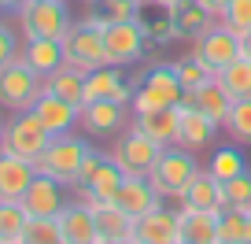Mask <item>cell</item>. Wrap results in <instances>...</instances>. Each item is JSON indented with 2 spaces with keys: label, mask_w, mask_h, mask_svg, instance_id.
<instances>
[{
  "label": "cell",
  "mask_w": 251,
  "mask_h": 244,
  "mask_svg": "<svg viewBox=\"0 0 251 244\" xmlns=\"http://www.w3.org/2000/svg\"><path fill=\"white\" fill-rule=\"evenodd\" d=\"M200 174V156L196 152L181 148V144H170V148L159 152L155 166L148 170V181L155 185V192L166 200V204H181L188 181Z\"/></svg>",
  "instance_id": "cell-1"
},
{
  "label": "cell",
  "mask_w": 251,
  "mask_h": 244,
  "mask_svg": "<svg viewBox=\"0 0 251 244\" xmlns=\"http://www.w3.org/2000/svg\"><path fill=\"white\" fill-rule=\"evenodd\" d=\"M93 141H89L81 130H71V134H59L48 141V148L37 156V174H48V178L63 181L67 189H71L74 181H78V170H81V159L89 156Z\"/></svg>",
  "instance_id": "cell-2"
},
{
  "label": "cell",
  "mask_w": 251,
  "mask_h": 244,
  "mask_svg": "<svg viewBox=\"0 0 251 244\" xmlns=\"http://www.w3.org/2000/svg\"><path fill=\"white\" fill-rule=\"evenodd\" d=\"M181 100H185V89H181L177 74H174V63L155 59V63L141 74V81H137L133 100H129V111H133V115H144V111L177 108Z\"/></svg>",
  "instance_id": "cell-3"
},
{
  "label": "cell",
  "mask_w": 251,
  "mask_h": 244,
  "mask_svg": "<svg viewBox=\"0 0 251 244\" xmlns=\"http://www.w3.org/2000/svg\"><path fill=\"white\" fill-rule=\"evenodd\" d=\"M15 26L23 33V41H30V37L63 41V33L74 26L71 0H26L15 11Z\"/></svg>",
  "instance_id": "cell-4"
},
{
  "label": "cell",
  "mask_w": 251,
  "mask_h": 244,
  "mask_svg": "<svg viewBox=\"0 0 251 244\" xmlns=\"http://www.w3.org/2000/svg\"><path fill=\"white\" fill-rule=\"evenodd\" d=\"M103 152H107V159L126 174V178H148V170L155 166L163 144H155L148 134H141V130L129 122V130H122L115 141H107Z\"/></svg>",
  "instance_id": "cell-5"
},
{
  "label": "cell",
  "mask_w": 251,
  "mask_h": 244,
  "mask_svg": "<svg viewBox=\"0 0 251 244\" xmlns=\"http://www.w3.org/2000/svg\"><path fill=\"white\" fill-rule=\"evenodd\" d=\"M52 134L41 126V118L33 111H19V115H8L4 118V130H0V148L11 152L19 159H30L37 163V156L48 148Z\"/></svg>",
  "instance_id": "cell-6"
},
{
  "label": "cell",
  "mask_w": 251,
  "mask_h": 244,
  "mask_svg": "<svg viewBox=\"0 0 251 244\" xmlns=\"http://www.w3.org/2000/svg\"><path fill=\"white\" fill-rule=\"evenodd\" d=\"M41 93H45V78H41L37 71H30L23 59L0 67V111H4V115L30 111Z\"/></svg>",
  "instance_id": "cell-7"
},
{
  "label": "cell",
  "mask_w": 251,
  "mask_h": 244,
  "mask_svg": "<svg viewBox=\"0 0 251 244\" xmlns=\"http://www.w3.org/2000/svg\"><path fill=\"white\" fill-rule=\"evenodd\" d=\"M63 63L74 67V71L89 74L96 71V67L107 63V48H103V30H96V26L81 23V19H74V26L67 33H63Z\"/></svg>",
  "instance_id": "cell-8"
},
{
  "label": "cell",
  "mask_w": 251,
  "mask_h": 244,
  "mask_svg": "<svg viewBox=\"0 0 251 244\" xmlns=\"http://www.w3.org/2000/svg\"><path fill=\"white\" fill-rule=\"evenodd\" d=\"M129 122H133V111L115 100H89L78 111V130L89 141H115L122 130H129Z\"/></svg>",
  "instance_id": "cell-9"
},
{
  "label": "cell",
  "mask_w": 251,
  "mask_h": 244,
  "mask_svg": "<svg viewBox=\"0 0 251 244\" xmlns=\"http://www.w3.org/2000/svg\"><path fill=\"white\" fill-rule=\"evenodd\" d=\"M103 48H107V63L115 67H137L141 55L148 52V37L137 19H122V23H107L103 30Z\"/></svg>",
  "instance_id": "cell-10"
},
{
  "label": "cell",
  "mask_w": 251,
  "mask_h": 244,
  "mask_svg": "<svg viewBox=\"0 0 251 244\" xmlns=\"http://www.w3.org/2000/svg\"><path fill=\"white\" fill-rule=\"evenodd\" d=\"M188 45H192V48H188V55L200 59V63L207 67V74H222L236 55H240V37L229 33L226 26H214V30H207L203 37L188 41Z\"/></svg>",
  "instance_id": "cell-11"
},
{
  "label": "cell",
  "mask_w": 251,
  "mask_h": 244,
  "mask_svg": "<svg viewBox=\"0 0 251 244\" xmlns=\"http://www.w3.org/2000/svg\"><path fill=\"white\" fill-rule=\"evenodd\" d=\"M133 89H137V78H129L126 67H115V63H103L85 74V104L89 100H115V104L129 108Z\"/></svg>",
  "instance_id": "cell-12"
},
{
  "label": "cell",
  "mask_w": 251,
  "mask_h": 244,
  "mask_svg": "<svg viewBox=\"0 0 251 244\" xmlns=\"http://www.w3.org/2000/svg\"><path fill=\"white\" fill-rule=\"evenodd\" d=\"M19 204L26 207V215H30V218H55L63 207L71 204V189H67L63 181L48 178V174H37V178L30 181V189L23 192V200H19Z\"/></svg>",
  "instance_id": "cell-13"
},
{
  "label": "cell",
  "mask_w": 251,
  "mask_h": 244,
  "mask_svg": "<svg viewBox=\"0 0 251 244\" xmlns=\"http://www.w3.org/2000/svg\"><path fill=\"white\" fill-rule=\"evenodd\" d=\"M181 126H177V144L188 152H203V148H214V141H218L222 134V122H214L211 115H203L200 108H192V104L181 100Z\"/></svg>",
  "instance_id": "cell-14"
},
{
  "label": "cell",
  "mask_w": 251,
  "mask_h": 244,
  "mask_svg": "<svg viewBox=\"0 0 251 244\" xmlns=\"http://www.w3.org/2000/svg\"><path fill=\"white\" fill-rule=\"evenodd\" d=\"M133 241L137 244H181V218L177 207H155L133 222Z\"/></svg>",
  "instance_id": "cell-15"
},
{
  "label": "cell",
  "mask_w": 251,
  "mask_h": 244,
  "mask_svg": "<svg viewBox=\"0 0 251 244\" xmlns=\"http://www.w3.org/2000/svg\"><path fill=\"white\" fill-rule=\"evenodd\" d=\"M30 111L41 118V126H45L48 134L59 137V134H71V130H78V111H81V108H74L71 100H63V96H55V93H48V89H45Z\"/></svg>",
  "instance_id": "cell-16"
},
{
  "label": "cell",
  "mask_w": 251,
  "mask_h": 244,
  "mask_svg": "<svg viewBox=\"0 0 251 244\" xmlns=\"http://www.w3.org/2000/svg\"><path fill=\"white\" fill-rule=\"evenodd\" d=\"M55 218H59V233H63V241H67V244H100L103 241L100 229H96L93 207L78 204V200H71Z\"/></svg>",
  "instance_id": "cell-17"
},
{
  "label": "cell",
  "mask_w": 251,
  "mask_h": 244,
  "mask_svg": "<svg viewBox=\"0 0 251 244\" xmlns=\"http://www.w3.org/2000/svg\"><path fill=\"white\" fill-rule=\"evenodd\" d=\"M170 15H174V26H177V41H196V37H203L207 30L218 26V19H214L200 0H174Z\"/></svg>",
  "instance_id": "cell-18"
},
{
  "label": "cell",
  "mask_w": 251,
  "mask_h": 244,
  "mask_svg": "<svg viewBox=\"0 0 251 244\" xmlns=\"http://www.w3.org/2000/svg\"><path fill=\"white\" fill-rule=\"evenodd\" d=\"M33 178H37V166L30 159H19L0 148V200H23Z\"/></svg>",
  "instance_id": "cell-19"
},
{
  "label": "cell",
  "mask_w": 251,
  "mask_h": 244,
  "mask_svg": "<svg viewBox=\"0 0 251 244\" xmlns=\"http://www.w3.org/2000/svg\"><path fill=\"white\" fill-rule=\"evenodd\" d=\"M181 218V241L188 244H218V211H203V207L174 204Z\"/></svg>",
  "instance_id": "cell-20"
},
{
  "label": "cell",
  "mask_w": 251,
  "mask_h": 244,
  "mask_svg": "<svg viewBox=\"0 0 251 244\" xmlns=\"http://www.w3.org/2000/svg\"><path fill=\"white\" fill-rule=\"evenodd\" d=\"M137 23L144 26V37H148L151 48H166V45H174V41H177V26H174L170 4H155V0L141 4Z\"/></svg>",
  "instance_id": "cell-21"
},
{
  "label": "cell",
  "mask_w": 251,
  "mask_h": 244,
  "mask_svg": "<svg viewBox=\"0 0 251 244\" xmlns=\"http://www.w3.org/2000/svg\"><path fill=\"white\" fill-rule=\"evenodd\" d=\"M115 204L122 207V211H129L133 218H141V215L155 211V207H163L166 200L155 192V185H151L148 178H126L122 189L115 192Z\"/></svg>",
  "instance_id": "cell-22"
},
{
  "label": "cell",
  "mask_w": 251,
  "mask_h": 244,
  "mask_svg": "<svg viewBox=\"0 0 251 244\" xmlns=\"http://www.w3.org/2000/svg\"><path fill=\"white\" fill-rule=\"evenodd\" d=\"M133 126L141 130V134H148L155 144L170 148V144H177L181 108H163V111H144V115H133Z\"/></svg>",
  "instance_id": "cell-23"
},
{
  "label": "cell",
  "mask_w": 251,
  "mask_h": 244,
  "mask_svg": "<svg viewBox=\"0 0 251 244\" xmlns=\"http://www.w3.org/2000/svg\"><path fill=\"white\" fill-rule=\"evenodd\" d=\"M19 59H23L30 71H37L41 78H48V74H55L63 67V45L52 41V37H30V41H23Z\"/></svg>",
  "instance_id": "cell-24"
},
{
  "label": "cell",
  "mask_w": 251,
  "mask_h": 244,
  "mask_svg": "<svg viewBox=\"0 0 251 244\" xmlns=\"http://www.w3.org/2000/svg\"><path fill=\"white\" fill-rule=\"evenodd\" d=\"M181 204L188 207H203V211H226V192H222V181L214 178L207 166H200V174L188 181Z\"/></svg>",
  "instance_id": "cell-25"
},
{
  "label": "cell",
  "mask_w": 251,
  "mask_h": 244,
  "mask_svg": "<svg viewBox=\"0 0 251 244\" xmlns=\"http://www.w3.org/2000/svg\"><path fill=\"white\" fill-rule=\"evenodd\" d=\"M185 104L200 108L203 115H211L214 122H226L229 108H233V96L222 89V81H218V78H207L203 85H196V89H188V93H185Z\"/></svg>",
  "instance_id": "cell-26"
},
{
  "label": "cell",
  "mask_w": 251,
  "mask_h": 244,
  "mask_svg": "<svg viewBox=\"0 0 251 244\" xmlns=\"http://www.w3.org/2000/svg\"><path fill=\"white\" fill-rule=\"evenodd\" d=\"M207 170H211L218 181H229V178H236V174L251 170L244 144L226 141V144H218V148H211V156H207Z\"/></svg>",
  "instance_id": "cell-27"
},
{
  "label": "cell",
  "mask_w": 251,
  "mask_h": 244,
  "mask_svg": "<svg viewBox=\"0 0 251 244\" xmlns=\"http://www.w3.org/2000/svg\"><path fill=\"white\" fill-rule=\"evenodd\" d=\"M45 89H48V93H55V96H63V100H71L74 108L85 104V74L74 71V67H67V63H63L55 74H48V78H45Z\"/></svg>",
  "instance_id": "cell-28"
},
{
  "label": "cell",
  "mask_w": 251,
  "mask_h": 244,
  "mask_svg": "<svg viewBox=\"0 0 251 244\" xmlns=\"http://www.w3.org/2000/svg\"><path fill=\"white\" fill-rule=\"evenodd\" d=\"M93 215H96V229H100V237H133V222L137 218L129 211H122L115 200L93 207Z\"/></svg>",
  "instance_id": "cell-29"
},
{
  "label": "cell",
  "mask_w": 251,
  "mask_h": 244,
  "mask_svg": "<svg viewBox=\"0 0 251 244\" xmlns=\"http://www.w3.org/2000/svg\"><path fill=\"white\" fill-rule=\"evenodd\" d=\"M214 78L222 81V89H226L233 100H251V59L244 52L236 55L222 74H214Z\"/></svg>",
  "instance_id": "cell-30"
},
{
  "label": "cell",
  "mask_w": 251,
  "mask_h": 244,
  "mask_svg": "<svg viewBox=\"0 0 251 244\" xmlns=\"http://www.w3.org/2000/svg\"><path fill=\"white\" fill-rule=\"evenodd\" d=\"M218 244H251V215L236 207L218 211Z\"/></svg>",
  "instance_id": "cell-31"
},
{
  "label": "cell",
  "mask_w": 251,
  "mask_h": 244,
  "mask_svg": "<svg viewBox=\"0 0 251 244\" xmlns=\"http://www.w3.org/2000/svg\"><path fill=\"white\" fill-rule=\"evenodd\" d=\"M222 134H226L229 141L251 148V100H233L226 122H222Z\"/></svg>",
  "instance_id": "cell-32"
},
{
  "label": "cell",
  "mask_w": 251,
  "mask_h": 244,
  "mask_svg": "<svg viewBox=\"0 0 251 244\" xmlns=\"http://www.w3.org/2000/svg\"><path fill=\"white\" fill-rule=\"evenodd\" d=\"M26 222H30V215H26V207L19 200H0V241L19 244Z\"/></svg>",
  "instance_id": "cell-33"
},
{
  "label": "cell",
  "mask_w": 251,
  "mask_h": 244,
  "mask_svg": "<svg viewBox=\"0 0 251 244\" xmlns=\"http://www.w3.org/2000/svg\"><path fill=\"white\" fill-rule=\"evenodd\" d=\"M19 244H63L59 218H30L19 237Z\"/></svg>",
  "instance_id": "cell-34"
},
{
  "label": "cell",
  "mask_w": 251,
  "mask_h": 244,
  "mask_svg": "<svg viewBox=\"0 0 251 244\" xmlns=\"http://www.w3.org/2000/svg\"><path fill=\"white\" fill-rule=\"evenodd\" d=\"M222 192H226V207L251 211V170H244V174H236V178L222 181Z\"/></svg>",
  "instance_id": "cell-35"
},
{
  "label": "cell",
  "mask_w": 251,
  "mask_h": 244,
  "mask_svg": "<svg viewBox=\"0 0 251 244\" xmlns=\"http://www.w3.org/2000/svg\"><path fill=\"white\" fill-rule=\"evenodd\" d=\"M218 26H226L229 33L244 37L251 30V0H229V8L218 15Z\"/></svg>",
  "instance_id": "cell-36"
},
{
  "label": "cell",
  "mask_w": 251,
  "mask_h": 244,
  "mask_svg": "<svg viewBox=\"0 0 251 244\" xmlns=\"http://www.w3.org/2000/svg\"><path fill=\"white\" fill-rule=\"evenodd\" d=\"M174 74H177V81H181V89H196V85H203L207 78H214V74H207V67L200 63V59H192V55H181V59H174Z\"/></svg>",
  "instance_id": "cell-37"
},
{
  "label": "cell",
  "mask_w": 251,
  "mask_h": 244,
  "mask_svg": "<svg viewBox=\"0 0 251 244\" xmlns=\"http://www.w3.org/2000/svg\"><path fill=\"white\" fill-rule=\"evenodd\" d=\"M19 52H23V33H19V26L8 23V19H0V67L15 63Z\"/></svg>",
  "instance_id": "cell-38"
},
{
  "label": "cell",
  "mask_w": 251,
  "mask_h": 244,
  "mask_svg": "<svg viewBox=\"0 0 251 244\" xmlns=\"http://www.w3.org/2000/svg\"><path fill=\"white\" fill-rule=\"evenodd\" d=\"M96 8L103 11L107 23H122V19H137L141 15V4H133V0H96Z\"/></svg>",
  "instance_id": "cell-39"
},
{
  "label": "cell",
  "mask_w": 251,
  "mask_h": 244,
  "mask_svg": "<svg viewBox=\"0 0 251 244\" xmlns=\"http://www.w3.org/2000/svg\"><path fill=\"white\" fill-rule=\"evenodd\" d=\"M200 4H203V8H207V11H211V15H214V19H218V15H222V11H226V8H229V0H200Z\"/></svg>",
  "instance_id": "cell-40"
},
{
  "label": "cell",
  "mask_w": 251,
  "mask_h": 244,
  "mask_svg": "<svg viewBox=\"0 0 251 244\" xmlns=\"http://www.w3.org/2000/svg\"><path fill=\"white\" fill-rule=\"evenodd\" d=\"M23 4H26V0H0V15H15Z\"/></svg>",
  "instance_id": "cell-41"
},
{
  "label": "cell",
  "mask_w": 251,
  "mask_h": 244,
  "mask_svg": "<svg viewBox=\"0 0 251 244\" xmlns=\"http://www.w3.org/2000/svg\"><path fill=\"white\" fill-rule=\"evenodd\" d=\"M100 244H137V241H133V237H103Z\"/></svg>",
  "instance_id": "cell-42"
},
{
  "label": "cell",
  "mask_w": 251,
  "mask_h": 244,
  "mask_svg": "<svg viewBox=\"0 0 251 244\" xmlns=\"http://www.w3.org/2000/svg\"><path fill=\"white\" fill-rule=\"evenodd\" d=\"M240 52H244V55H248V59H251V30H248V33H244V37H240Z\"/></svg>",
  "instance_id": "cell-43"
},
{
  "label": "cell",
  "mask_w": 251,
  "mask_h": 244,
  "mask_svg": "<svg viewBox=\"0 0 251 244\" xmlns=\"http://www.w3.org/2000/svg\"><path fill=\"white\" fill-rule=\"evenodd\" d=\"M74 4H85V8H89V4H96V0H74Z\"/></svg>",
  "instance_id": "cell-44"
},
{
  "label": "cell",
  "mask_w": 251,
  "mask_h": 244,
  "mask_svg": "<svg viewBox=\"0 0 251 244\" xmlns=\"http://www.w3.org/2000/svg\"><path fill=\"white\" fill-rule=\"evenodd\" d=\"M144 4H148V0H144ZM155 4H174V0H155Z\"/></svg>",
  "instance_id": "cell-45"
},
{
  "label": "cell",
  "mask_w": 251,
  "mask_h": 244,
  "mask_svg": "<svg viewBox=\"0 0 251 244\" xmlns=\"http://www.w3.org/2000/svg\"><path fill=\"white\" fill-rule=\"evenodd\" d=\"M0 130H4V111H0Z\"/></svg>",
  "instance_id": "cell-46"
},
{
  "label": "cell",
  "mask_w": 251,
  "mask_h": 244,
  "mask_svg": "<svg viewBox=\"0 0 251 244\" xmlns=\"http://www.w3.org/2000/svg\"><path fill=\"white\" fill-rule=\"evenodd\" d=\"M133 4H144V0H133Z\"/></svg>",
  "instance_id": "cell-47"
},
{
  "label": "cell",
  "mask_w": 251,
  "mask_h": 244,
  "mask_svg": "<svg viewBox=\"0 0 251 244\" xmlns=\"http://www.w3.org/2000/svg\"><path fill=\"white\" fill-rule=\"evenodd\" d=\"M0 244H11V241H0Z\"/></svg>",
  "instance_id": "cell-48"
},
{
  "label": "cell",
  "mask_w": 251,
  "mask_h": 244,
  "mask_svg": "<svg viewBox=\"0 0 251 244\" xmlns=\"http://www.w3.org/2000/svg\"><path fill=\"white\" fill-rule=\"evenodd\" d=\"M181 244H188V241H181Z\"/></svg>",
  "instance_id": "cell-49"
},
{
  "label": "cell",
  "mask_w": 251,
  "mask_h": 244,
  "mask_svg": "<svg viewBox=\"0 0 251 244\" xmlns=\"http://www.w3.org/2000/svg\"><path fill=\"white\" fill-rule=\"evenodd\" d=\"M63 244H67V241H63Z\"/></svg>",
  "instance_id": "cell-50"
},
{
  "label": "cell",
  "mask_w": 251,
  "mask_h": 244,
  "mask_svg": "<svg viewBox=\"0 0 251 244\" xmlns=\"http://www.w3.org/2000/svg\"><path fill=\"white\" fill-rule=\"evenodd\" d=\"M248 215H251V211H248Z\"/></svg>",
  "instance_id": "cell-51"
}]
</instances>
